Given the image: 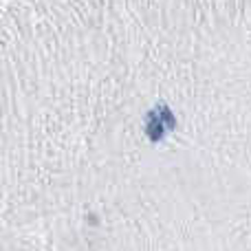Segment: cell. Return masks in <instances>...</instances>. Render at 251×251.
I'll return each mask as SVG.
<instances>
[{"label":"cell","instance_id":"obj_2","mask_svg":"<svg viewBox=\"0 0 251 251\" xmlns=\"http://www.w3.org/2000/svg\"><path fill=\"white\" fill-rule=\"evenodd\" d=\"M156 113L161 115V119H163V124H165V128H168V130L176 128V117H174V113L170 110V106L159 104V106H156Z\"/></svg>","mask_w":251,"mask_h":251},{"label":"cell","instance_id":"obj_1","mask_svg":"<svg viewBox=\"0 0 251 251\" xmlns=\"http://www.w3.org/2000/svg\"><path fill=\"white\" fill-rule=\"evenodd\" d=\"M165 130L168 128H165L161 115L156 113V108L150 110L148 117H146V134H148V139H150V141H161V139L165 137Z\"/></svg>","mask_w":251,"mask_h":251}]
</instances>
